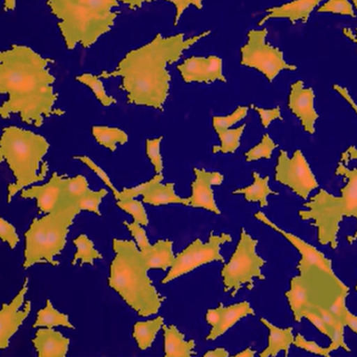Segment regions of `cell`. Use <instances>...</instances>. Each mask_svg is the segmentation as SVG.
I'll list each match as a JSON object with an SVG mask.
<instances>
[{
  "mask_svg": "<svg viewBox=\"0 0 357 357\" xmlns=\"http://www.w3.org/2000/svg\"><path fill=\"white\" fill-rule=\"evenodd\" d=\"M53 59L45 58L26 45H13L0 54V93L7 101L0 108L1 118L18 114L22 122L43 126L45 118L63 116L55 108L58 100L54 91L55 77L50 72Z\"/></svg>",
  "mask_w": 357,
  "mask_h": 357,
  "instance_id": "6da1fadb",
  "label": "cell"
},
{
  "mask_svg": "<svg viewBox=\"0 0 357 357\" xmlns=\"http://www.w3.org/2000/svg\"><path fill=\"white\" fill-rule=\"evenodd\" d=\"M210 34L211 31H206L188 39L183 33L171 37L158 34L151 43L129 52L112 72L105 70L99 77H120V89L127 93L128 104L162 112L170 89L171 76L167 68L178 61L183 52Z\"/></svg>",
  "mask_w": 357,
  "mask_h": 357,
  "instance_id": "7a4b0ae2",
  "label": "cell"
},
{
  "mask_svg": "<svg viewBox=\"0 0 357 357\" xmlns=\"http://www.w3.org/2000/svg\"><path fill=\"white\" fill-rule=\"evenodd\" d=\"M333 89L344 98L357 114V105L348 89L334 84ZM336 176L344 177V187L340 189V197L321 189L303 206L307 210L298 212L303 221L312 220L311 227L317 229V241L321 245H329L332 250L338 246L337 235L340 222L344 218L357 219V148L350 146L342 152L335 170ZM357 240V231L347 237L349 244Z\"/></svg>",
  "mask_w": 357,
  "mask_h": 357,
  "instance_id": "3957f363",
  "label": "cell"
},
{
  "mask_svg": "<svg viewBox=\"0 0 357 357\" xmlns=\"http://www.w3.org/2000/svg\"><path fill=\"white\" fill-rule=\"evenodd\" d=\"M153 1L155 0H47V5L58 20V29L66 49L73 51L78 45L89 49L110 32L120 14L114 9L121 3L137 10L144 3Z\"/></svg>",
  "mask_w": 357,
  "mask_h": 357,
  "instance_id": "277c9868",
  "label": "cell"
},
{
  "mask_svg": "<svg viewBox=\"0 0 357 357\" xmlns=\"http://www.w3.org/2000/svg\"><path fill=\"white\" fill-rule=\"evenodd\" d=\"M114 258L110 263L108 285L118 292L139 317L156 314L166 300L148 277L147 264L137 243L131 240H112Z\"/></svg>",
  "mask_w": 357,
  "mask_h": 357,
  "instance_id": "5b68a950",
  "label": "cell"
},
{
  "mask_svg": "<svg viewBox=\"0 0 357 357\" xmlns=\"http://www.w3.org/2000/svg\"><path fill=\"white\" fill-rule=\"evenodd\" d=\"M50 149L43 135L20 127H6L0 142V160L7 162L16 181L8 185V204L18 192L43 181L49 171L47 162H40Z\"/></svg>",
  "mask_w": 357,
  "mask_h": 357,
  "instance_id": "8992f818",
  "label": "cell"
},
{
  "mask_svg": "<svg viewBox=\"0 0 357 357\" xmlns=\"http://www.w3.org/2000/svg\"><path fill=\"white\" fill-rule=\"evenodd\" d=\"M258 242L242 227L237 248L229 262L221 269L223 291L231 292V298H235L242 287L254 289L255 278L261 281L265 280L261 268L266 264V261L257 254Z\"/></svg>",
  "mask_w": 357,
  "mask_h": 357,
  "instance_id": "52a82bcc",
  "label": "cell"
},
{
  "mask_svg": "<svg viewBox=\"0 0 357 357\" xmlns=\"http://www.w3.org/2000/svg\"><path fill=\"white\" fill-rule=\"evenodd\" d=\"M267 35L268 31L266 29L250 30L248 33V43L240 49V64L262 73L269 82H273L282 70L294 72L298 68L294 64H288L284 59L283 52L267 43Z\"/></svg>",
  "mask_w": 357,
  "mask_h": 357,
  "instance_id": "ba28073f",
  "label": "cell"
},
{
  "mask_svg": "<svg viewBox=\"0 0 357 357\" xmlns=\"http://www.w3.org/2000/svg\"><path fill=\"white\" fill-rule=\"evenodd\" d=\"M275 181L289 188L304 200L308 199L309 194L319 188L315 175L301 150H296L292 158L288 156L285 150L280 151Z\"/></svg>",
  "mask_w": 357,
  "mask_h": 357,
  "instance_id": "9c48e42d",
  "label": "cell"
},
{
  "mask_svg": "<svg viewBox=\"0 0 357 357\" xmlns=\"http://www.w3.org/2000/svg\"><path fill=\"white\" fill-rule=\"evenodd\" d=\"M317 271L312 269L306 275H296L290 280V288L285 292V296L296 323H301L304 313L315 305L328 307L332 303L319 294V281L327 273L319 271L317 277H314Z\"/></svg>",
  "mask_w": 357,
  "mask_h": 357,
  "instance_id": "30bf717a",
  "label": "cell"
},
{
  "mask_svg": "<svg viewBox=\"0 0 357 357\" xmlns=\"http://www.w3.org/2000/svg\"><path fill=\"white\" fill-rule=\"evenodd\" d=\"M255 218L264 223V225H268L269 227L275 229L278 233L281 234L284 238H286L298 250V252H300L301 260L298 262V266H296V269H298L300 275H306L312 269H319V271H323V273H327L330 277L333 278L336 281H340L336 277L335 273H334L333 268H332V261L328 259L323 252L317 250L314 246L307 243L306 241L301 239L298 236L284 231L283 229L278 227L273 221L269 220L266 215L261 212V211L255 214Z\"/></svg>",
  "mask_w": 357,
  "mask_h": 357,
  "instance_id": "8fae6325",
  "label": "cell"
},
{
  "mask_svg": "<svg viewBox=\"0 0 357 357\" xmlns=\"http://www.w3.org/2000/svg\"><path fill=\"white\" fill-rule=\"evenodd\" d=\"M77 206L58 208L51 214H47V248H45V263L58 266L59 261L55 260L56 256L61 255L66 248V236L70 227L74 223L77 215L80 214Z\"/></svg>",
  "mask_w": 357,
  "mask_h": 357,
  "instance_id": "7c38bea8",
  "label": "cell"
},
{
  "mask_svg": "<svg viewBox=\"0 0 357 357\" xmlns=\"http://www.w3.org/2000/svg\"><path fill=\"white\" fill-rule=\"evenodd\" d=\"M28 283L29 279L26 278L24 286L17 296L10 304L3 303L0 310V349L1 350H5L9 347L12 336L18 331L20 326L30 314L31 307H32L31 301L26 303L24 310H20L24 302V296L28 292Z\"/></svg>",
  "mask_w": 357,
  "mask_h": 357,
  "instance_id": "4fadbf2b",
  "label": "cell"
},
{
  "mask_svg": "<svg viewBox=\"0 0 357 357\" xmlns=\"http://www.w3.org/2000/svg\"><path fill=\"white\" fill-rule=\"evenodd\" d=\"M314 91L311 87L305 89L302 80L292 83L290 86L288 107L300 120L303 128L309 135L315 133V122L319 118L314 108Z\"/></svg>",
  "mask_w": 357,
  "mask_h": 357,
  "instance_id": "5bb4252c",
  "label": "cell"
},
{
  "mask_svg": "<svg viewBox=\"0 0 357 357\" xmlns=\"http://www.w3.org/2000/svg\"><path fill=\"white\" fill-rule=\"evenodd\" d=\"M195 181L192 183V195L188 197L189 206L204 208L216 215L221 212L215 202L212 185H220L223 183V175L219 172H208L204 169L194 168Z\"/></svg>",
  "mask_w": 357,
  "mask_h": 357,
  "instance_id": "9a60e30c",
  "label": "cell"
},
{
  "mask_svg": "<svg viewBox=\"0 0 357 357\" xmlns=\"http://www.w3.org/2000/svg\"><path fill=\"white\" fill-rule=\"evenodd\" d=\"M64 175L54 172L49 183L43 185H34L30 189L22 190V198L36 199L39 214H51L59 208L61 202L62 179Z\"/></svg>",
  "mask_w": 357,
  "mask_h": 357,
  "instance_id": "2e32d148",
  "label": "cell"
},
{
  "mask_svg": "<svg viewBox=\"0 0 357 357\" xmlns=\"http://www.w3.org/2000/svg\"><path fill=\"white\" fill-rule=\"evenodd\" d=\"M47 215L43 218H34L30 229L24 233L26 248H24V269L30 268L34 264L45 263L47 248Z\"/></svg>",
  "mask_w": 357,
  "mask_h": 357,
  "instance_id": "e0dca14e",
  "label": "cell"
},
{
  "mask_svg": "<svg viewBox=\"0 0 357 357\" xmlns=\"http://www.w3.org/2000/svg\"><path fill=\"white\" fill-rule=\"evenodd\" d=\"M321 1V0H294L280 7L269 8L266 10L267 15L260 20L259 26H263L267 20L275 18H287L292 24L298 20L306 24L309 16Z\"/></svg>",
  "mask_w": 357,
  "mask_h": 357,
  "instance_id": "ac0fdd59",
  "label": "cell"
},
{
  "mask_svg": "<svg viewBox=\"0 0 357 357\" xmlns=\"http://www.w3.org/2000/svg\"><path fill=\"white\" fill-rule=\"evenodd\" d=\"M32 342L39 357H66L70 347V338L47 327L39 329Z\"/></svg>",
  "mask_w": 357,
  "mask_h": 357,
  "instance_id": "d6986e66",
  "label": "cell"
},
{
  "mask_svg": "<svg viewBox=\"0 0 357 357\" xmlns=\"http://www.w3.org/2000/svg\"><path fill=\"white\" fill-rule=\"evenodd\" d=\"M162 176L160 174H156L150 181L147 190L143 194L144 204H150V206H164V204H176L189 206V199L188 198H181L175 193V185L173 183L162 185Z\"/></svg>",
  "mask_w": 357,
  "mask_h": 357,
  "instance_id": "ffe728a7",
  "label": "cell"
},
{
  "mask_svg": "<svg viewBox=\"0 0 357 357\" xmlns=\"http://www.w3.org/2000/svg\"><path fill=\"white\" fill-rule=\"evenodd\" d=\"M219 306L221 310L220 321L216 327L211 329L210 333L206 336V340H216L219 336L223 335L227 330L231 329L240 319L248 315H255L254 309L246 301L227 307L223 306L222 303H220Z\"/></svg>",
  "mask_w": 357,
  "mask_h": 357,
  "instance_id": "44dd1931",
  "label": "cell"
},
{
  "mask_svg": "<svg viewBox=\"0 0 357 357\" xmlns=\"http://www.w3.org/2000/svg\"><path fill=\"white\" fill-rule=\"evenodd\" d=\"M231 235L229 234H221L220 236L214 235L211 233L208 237V241L206 243H202V240H194L195 244V252H194V263L196 268L202 265L208 264V263L219 261L225 263V258L221 256L220 246L222 244L231 242Z\"/></svg>",
  "mask_w": 357,
  "mask_h": 357,
  "instance_id": "7402d4cb",
  "label": "cell"
},
{
  "mask_svg": "<svg viewBox=\"0 0 357 357\" xmlns=\"http://www.w3.org/2000/svg\"><path fill=\"white\" fill-rule=\"evenodd\" d=\"M172 248L173 242L171 240H158L153 245L148 243L139 250L148 268L167 271L172 267L176 258L173 254Z\"/></svg>",
  "mask_w": 357,
  "mask_h": 357,
  "instance_id": "603a6c76",
  "label": "cell"
},
{
  "mask_svg": "<svg viewBox=\"0 0 357 357\" xmlns=\"http://www.w3.org/2000/svg\"><path fill=\"white\" fill-rule=\"evenodd\" d=\"M260 321L269 330L268 346L260 353V357H275L281 351H284L285 356L287 357L290 347L294 342V335L292 333L294 328L288 327L281 329L264 317H261Z\"/></svg>",
  "mask_w": 357,
  "mask_h": 357,
  "instance_id": "cb8c5ba5",
  "label": "cell"
},
{
  "mask_svg": "<svg viewBox=\"0 0 357 357\" xmlns=\"http://www.w3.org/2000/svg\"><path fill=\"white\" fill-rule=\"evenodd\" d=\"M165 338V356L190 357L195 354V342H185V334L181 333L176 326H162Z\"/></svg>",
  "mask_w": 357,
  "mask_h": 357,
  "instance_id": "d4e9b609",
  "label": "cell"
},
{
  "mask_svg": "<svg viewBox=\"0 0 357 357\" xmlns=\"http://www.w3.org/2000/svg\"><path fill=\"white\" fill-rule=\"evenodd\" d=\"M254 183L250 185L233 191L234 195H244L246 202H259L261 208H266L268 206L267 196L279 195V193L269 188V176L261 177L258 172H252Z\"/></svg>",
  "mask_w": 357,
  "mask_h": 357,
  "instance_id": "484cf974",
  "label": "cell"
},
{
  "mask_svg": "<svg viewBox=\"0 0 357 357\" xmlns=\"http://www.w3.org/2000/svg\"><path fill=\"white\" fill-rule=\"evenodd\" d=\"M164 326V317H158L151 321H137L133 326V338L141 350L149 349L155 340L156 334Z\"/></svg>",
  "mask_w": 357,
  "mask_h": 357,
  "instance_id": "4316f807",
  "label": "cell"
},
{
  "mask_svg": "<svg viewBox=\"0 0 357 357\" xmlns=\"http://www.w3.org/2000/svg\"><path fill=\"white\" fill-rule=\"evenodd\" d=\"M194 252H195V244L192 242L187 248L179 252L175 258L174 264L169 271L168 275L162 280V284L169 283L185 273H191L196 269L195 263H194Z\"/></svg>",
  "mask_w": 357,
  "mask_h": 357,
  "instance_id": "83f0119b",
  "label": "cell"
},
{
  "mask_svg": "<svg viewBox=\"0 0 357 357\" xmlns=\"http://www.w3.org/2000/svg\"><path fill=\"white\" fill-rule=\"evenodd\" d=\"M57 326L75 329L74 326L70 321L68 315L59 312L57 309L54 308L51 301L47 300V306L45 308L40 309L37 313L36 321L33 325V328H53L57 327Z\"/></svg>",
  "mask_w": 357,
  "mask_h": 357,
  "instance_id": "f1b7e54d",
  "label": "cell"
},
{
  "mask_svg": "<svg viewBox=\"0 0 357 357\" xmlns=\"http://www.w3.org/2000/svg\"><path fill=\"white\" fill-rule=\"evenodd\" d=\"M93 137L100 146L114 152L116 145H125L128 142V135L119 128H112L107 126H93L91 129Z\"/></svg>",
  "mask_w": 357,
  "mask_h": 357,
  "instance_id": "f546056e",
  "label": "cell"
},
{
  "mask_svg": "<svg viewBox=\"0 0 357 357\" xmlns=\"http://www.w3.org/2000/svg\"><path fill=\"white\" fill-rule=\"evenodd\" d=\"M62 193L61 202L64 206L68 204H77V199L83 194L86 193L89 190V181L82 175H78L76 177H68L64 175L62 179Z\"/></svg>",
  "mask_w": 357,
  "mask_h": 357,
  "instance_id": "4dcf8cb0",
  "label": "cell"
},
{
  "mask_svg": "<svg viewBox=\"0 0 357 357\" xmlns=\"http://www.w3.org/2000/svg\"><path fill=\"white\" fill-rule=\"evenodd\" d=\"M73 242L77 248V252L72 265H76L78 261H81V265L91 264L93 266L96 259H103V256L96 250L93 242L85 234H81Z\"/></svg>",
  "mask_w": 357,
  "mask_h": 357,
  "instance_id": "1f68e13d",
  "label": "cell"
},
{
  "mask_svg": "<svg viewBox=\"0 0 357 357\" xmlns=\"http://www.w3.org/2000/svg\"><path fill=\"white\" fill-rule=\"evenodd\" d=\"M206 57H191L177 66V70L185 83H204V70H206Z\"/></svg>",
  "mask_w": 357,
  "mask_h": 357,
  "instance_id": "d6a6232c",
  "label": "cell"
},
{
  "mask_svg": "<svg viewBox=\"0 0 357 357\" xmlns=\"http://www.w3.org/2000/svg\"><path fill=\"white\" fill-rule=\"evenodd\" d=\"M246 125L238 127L235 129H227L216 132L220 139V145L213 147V153L216 154L221 152L223 154L235 153L240 147V139L243 135Z\"/></svg>",
  "mask_w": 357,
  "mask_h": 357,
  "instance_id": "836d02e7",
  "label": "cell"
},
{
  "mask_svg": "<svg viewBox=\"0 0 357 357\" xmlns=\"http://www.w3.org/2000/svg\"><path fill=\"white\" fill-rule=\"evenodd\" d=\"M76 80L82 83V84L86 85V86L93 91L96 98L99 100L100 103L105 106V107H108V106L116 103V100L114 99V98L110 97V96L106 93L103 83L100 80L99 76L91 74H83L80 75V76H77Z\"/></svg>",
  "mask_w": 357,
  "mask_h": 357,
  "instance_id": "e575fe53",
  "label": "cell"
},
{
  "mask_svg": "<svg viewBox=\"0 0 357 357\" xmlns=\"http://www.w3.org/2000/svg\"><path fill=\"white\" fill-rule=\"evenodd\" d=\"M107 194L108 191L106 189H101L99 191H93V190L89 189L86 193L83 194L77 199V206H78L80 212L87 211V212L95 213L98 216H102L99 206L102 200Z\"/></svg>",
  "mask_w": 357,
  "mask_h": 357,
  "instance_id": "d590c367",
  "label": "cell"
},
{
  "mask_svg": "<svg viewBox=\"0 0 357 357\" xmlns=\"http://www.w3.org/2000/svg\"><path fill=\"white\" fill-rule=\"evenodd\" d=\"M278 147L277 144L269 137V135H263L262 139L258 145L248 150L245 153V160L248 162H256V160H271L273 150Z\"/></svg>",
  "mask_w": 357,
  "mask_h": 357,
  "instance_id": "8d00e7d4",
  "label": "cell"
},
{
  "mask_svg": "<svg viewBox=\"0 0 357 357\" xmlns=\"http://www.w3.org/2000/svg\"><path fill=\"white\" fill-rule=\"evenodd\" d=\"M116 206L124 211L127 214L131 215L135 222L139 223L143 227L149 225L147 213H146L145 208H144L143 202L135 199L120 200V202H116Z\"/></svg>",
  "mask_w": 357,
  "mask_h": 357,
  "instance_id": "74e56055",
  "label": "cell"
},
{
  "mask_svg": "<svg viewBox=\"0 0 357 357\" xmlns=\"http://www.w3.org/2000/svg\"><path fill=\"white\" fill-rule=\"evenodd\" d=\"M248 107H246V106H239L229 116H213V127H214L216 132L221 130H227V129H229L234 125L237 124L240 121L243 120L248 116Z\"/></svg>",
  "mask_w": 357,
  "mask_h": 357,
  "instance_id": "f35d334b",
  "label": "cell"
},
{
  "mask_svg": "<svg viewBox=\"0 0 357 357\" xmlns=\"http://www.w3.org/2000/svg\"><path fill=\"white\" fill-rule=\"evenodd\" d=\"M216 81L227 82V79L222 73V59L217 56H208L206 57L204 83H213Z\"/></svg>",
  "mask_w": 357,
  "mask_h": 357,
  "instance_id": "ab89813d",
  "label": "cell"
},
{
  "mask_svg": "<svg viewBox=\"0 0 357 357\" xmlns=\"http://www.w3.org/2000/svg\"><path fill=\"white\" fill-rule=\"evenodd\" d=\"M319 13H332L340 14V15L350 16L355 18L354 10L352 5L349 3L348 0H328L327 3L317 10Z\"/></svg>",
  "mask_w": 357,
  "mask_h": 357,
  "instance_id": "60d3db41",
  "label": "cell"
},
{
  "mask_svg": "<svg viewBox=\"0 0 357 357\" xmlns=\"http://www.w3.org/2000/svg\"><path fill=\"white\" fill-rule=\"evenodd\" d=\"M162 137L158 139H148L146 141V153L149 158L151 164L153 165L154 170L156 174H160L164 165H162V154H160V144H162Z\"/></svg>",
  "mask_w": 357,
  "mask_h": 357,
  "instance_id": "b9f144b4",
  "label": "cell"
},
{
  "mask_svg": "<svg viewBox=\"0 0 357 357\" xmlns=\"http://www.w3.org/2000/svg\"><path fill=\"white\" fill-rule=\"evenodd\" d=\"M294 344L296 348L303 349V350L312 353V354L321 355V356L325 357H330V354H331L328 348H323V347L319 346L314 340H307L300 333L294 337Z\"/></svg>",
  "mask_w": 357,
  "mask_h": 357,
  "instance_id": "7bdbcfd3",
  "label": "cell"
},
{
  "mask_svg": "<svg viewBox=\"0 0 357 357\" xmlns=\"http://www.w3.org/2000/svg\"><path fill=\"white\" fill-rule=\"evenodd\" d=\"M0 238H1V241L7 242L11 250H14L20 242V237H18L15 227L8 222L5 218H0Z\"/></svg>",
  "mask_w": 357,
  "mask_h": 357,
  "instance_id": "ee69618b",
  "label": "cell"
},
{
  "mask_svg": "<svg viewBox=\"0 0 357 357\" xmlns=\"http://www.w3.org/2000/svg\"><path fill=\"white\" fill-rule=\"evenodd\" d=\"M344 327H347L346 323L340 321V323L334 328L333 331H332L331 344L328 347V350L330 351V353L340 348L344 349V350H346L348 353L351 352V349L349 348L348 344L344 342Z\"/></svg>",
  "mask_w": 357,
  "mask_h": 357,
  "instance_id": "f6af8a7d",
  "label": "cell"
},
{
  "mask_svg": "<svg viewBox=\"0 0 357 357\" xmlns=\"http://www.w3.org/2000/svg\"><path fill=\"white\" fill-rule=\"evenodd\" d=\"M166 1L172 3L175 7V11L176 12H175L174 24H173L174 26L178 24L181 16L190 6H194L197 10H202V8H204V6H202L204 0H166Z\"/></svg>",
  "mask_w": 357,
  "mask_h": 357,
  "instance_id": "bcb514c9",
  "label": "cell"
},
{
  "mask_svg": "<svg viewBox=\"0 0 357 357\" xmlns=\"http://www.w3.org/2000/svg\"><path fill=\"white\" fill-rule=\"evenodd\" d=\"M348 294V290H344V291L340 292V294L336 296L335 300L327 307L340 321H344V317H346V312L347 310H348V307H347L346 305V298ZM344 323H346V321H344Z\"/></svg>",
  "mask_w": 357,
  "mask_h": 357,
  "instance_id": "7dc6e473",
  "label": "cell"
},
{
  "mask_svg": "<svg viewBox=\"0 0 357 357\" xmlns=\"http://www.w3.org/2000/svg\"><path fill=\"white\" fill-rule=\"evenodd\" d=\"M250 108L258 112L260 116L261 123L264 128H268L269 125L273 121L275 120H283L281 116V109L280 107H275L273 109H264V108L258 107V106L252 104Z\"/></svg>",
  "mask_w": 357,
  "mask_h": 357,
  "instance_id": "c3c4849f",
  "label": "cell"
},
{
  "mask_svg": "<svg viewBox=\"0 0 357 357\" xmlns=\"http://www.w3.org/2000/svg\"><path fill=\"white\" fill-rule=\"evenodd\" d=\"M304 317H306V319H308V321H310V323L312 324V325L314 326V327L317 328L321 334H324V335L327 336V337H329L330 340H331L332 330L328 327L327 324L321 319V317H319L315 311H306V312L304 313Z\"/></svg>",
  "mask_w": 357,
  "mask_h": 357,
  "instance_id": "681fc988",
  "label": "cell"
},
{
  "mask_svg": "<svg viewBox=\"0 0 357 357\" xmlns=\"http://www.w3.org/2000/svg\"><path fill=\"white\" fill-rule=\"evenodd\" d=\"M310 310L315 311V312L321 317V319L327 324L328 327H329L332 331H333L334 328H335L340 321H340L327 307L321 306V305H315Z\"/></svg>",
  "mask_w": 357,
  "mask_h": 357,
  "instance_id": "f907efd6",
  "label": "cell"
},
{
  "mask_svg": "<svg viewBox=\"0 0 357 357\" xmlns=\"http://www.w3.org/2000/svg\"><path fill=\"white\" fill-rule=\"evenodd\" d=\"M220 306L215 309H208V310L206 311V319L208 325L212 328L216 327V326L218 325L219 321H220Z\"/></svg>",
  "mask_w": 357,
  "mask_h": 357,
  "instance_id": "816d5d0a",
  "label": "cell"
},
{
  "mask_svg": "<svg viewBox=\"0 0 357 357\" xmlns=\"http://www.w3.org/2000/svg\"><path fill=\"white\" fill-rule=\"evenodd\" d=\"M344 321H346V325L348 326L354 333L357 334V317L353 314V313H351L349 309L347 310Z\"/></svg>",
  "mask_w": 357,
  "mask_h": 357,
  "instance_id": "f5cc1de1",
  "label": "cell"
},
{
  "mask_svg": "<svg viewBox=\"0 0 357 357\" xmlns=\"http://www.w3.org/2000/svg\"><path fill=\"white\" fill-rule=\"evenodd\" d=\"M229 353L225 348H217L215 350L208 351L204 357H229Z\"/></svg>",
  "mask_w": 357,
  "mask_h": 357,
  "instance_id": "db71d44e",
  "label": "cell"
},
{
  "mask_svg": "<svg viewBox=\"0 0 357 357\" xmlns=\"http://www.w3.org/2000/svg\"><path fill=\"white\" fill-rule=\"evenodd\" d=\"M342 33H344L347 38L350 39V40H352L353 43L357 45V28L355 29L354 31L351 30V29L344 28V30H342Z\"/></svg>",
  "mask_w": 357,
  "mask_h": 357,
  "instance_id": "11a10c76",
  "label": "cell"
},
{
  "mask_svg": "<svg viewBox=\"0 0 357 357\" xmlns=\"http://www.w3.org/2000/svg\"><path fill=\"white\" fill-rule=\"evenodd\" d=\"M3 9L6 12L14 11L16 9V0H5Z\"/></svg>",
  "mask_w": 357,
  "mask_h": 357,
  "instance_id": "9f6ffc18",
  "label": "cell"
},
{
  "mask_svg": "<svg viewBox=\"0 0 357 357\" xmlns=\"http://www.w3.org/2000/svg\"><path fill=\"white\" fill-rule=\"evenodd\" d=\"M256 354V351L252 350V348H246L245 350L236 354V357H254Z\"/></svg>",
  "mask_w": 357,
  "mask_h": 357,
  "instance_id": "6f0895ef",
  "label": "cell"
},
{
  "mask_svg": "<svg viewBox=\"0 0 357 357\" xmlns=\"http://www.w3.org/2000/svg\"><path fill=\"white\" fill-rule=\"evenodd\" d=\"M353 3H354L355 8H356L357 10V0H352Z\"/></svg>",
  "mask_w": 357,
  "mask_h": 357,
  "instance_id": "680465c9",
  "label": "cell"
},
{
  "mask_svg": "<svg viewBox=\"0 0 357 357\" xmlns=\"http://www.w3.org/2000/svg\"><path fill=\"white\" fill-rule=\"evenodd\" d=\"M355 290H356V291H357V284H356V286H355Z\"/></svg>",
  "mask_w": 357,
  "mask_h": 357,
  "instance_id": "91938a15",
  "label": "cell"
}]
</instances>
